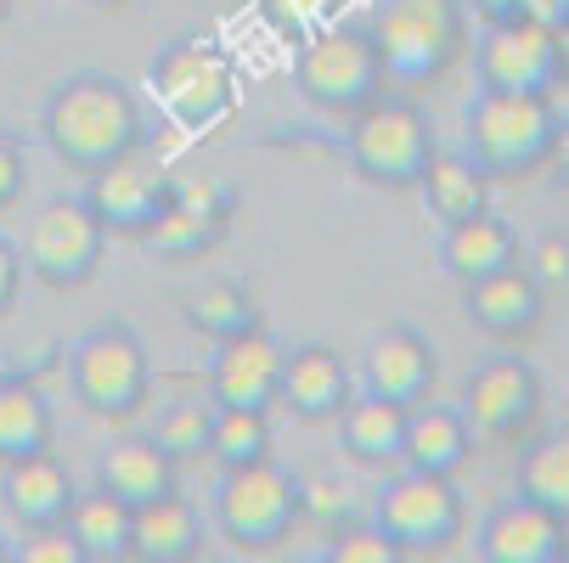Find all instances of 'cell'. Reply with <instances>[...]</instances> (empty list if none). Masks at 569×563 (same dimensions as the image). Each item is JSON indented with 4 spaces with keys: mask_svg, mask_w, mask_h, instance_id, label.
I'll return each mask as SVG.
<instances>
[{
    "mask_svg": "<svg viewBox=\"0 0 569 563\" xmlns=\"http://www.w3.org/2000/svg\"><path fill=\"white\" fill-rule=\"evenodd\" d=\"M40 135L62 170L97 175V170L119 164V158H141L147 113L124 79L86 68V73H68L51 86V97L40 108Z\"/></svg>",
    "mask_w": 569,
    "mask_h": 563,
    "instance_id": "1",
    "label": "cell"
},
{
    "mask_svg": "<svg viewBox=\"0 0 569 563\" xmlns=\"http://www.w3.org/2000/svg\"><path fill=\"white\" fill-rule=\"evenodd\" d=\"M367 29H372L383 79L400 91L435 86V79H446L451 62L468 51L462 0H378Z\"/></svg>",
    "mask_w": 569,
    "mask_h": 563,
    "instance_id": "2",
    "label": "cell"
},
{
    "mask_svg": "<svg viewBox=\"0 0 569 563\" xmlns=\"http://www.w3.org/2000/svg\"><path fill=\"white\" fill-rule=\"evenodd\" d=\"M558 97L552 91H473L468 102V158L491 181L541 175L558 135Z\"/></svg>",
    "mask_w": 569,
    "mask_h": 563,
    "instance_id": "3",
    "label": "cell"
},
{
    "mask_svg": "<svg viewBox=\"0 0 569 563\" xmlns=\"http://www.w3.org/2000/svg\"><path fill=\"white\" fill-rule=\"evenodd\" d=\"M68 389L73 406L102 423H130L152 400V355L130 321H102L68 344Z\"/></svg>",
    "mask_w": 569,
    "mask_h": 563,
    "instance_id": "4",
    "label": "cell"
},
{
    "mask_svg": "<svg viewBox=\"0 0 569 563\" xmlns=\"http://www.w3.org/2000/svg\"><path fill=\"white\" fill-rule=\"evenodd\" d=\"M383 62L367 23H328L299 40L293 51V91L328 119H350L383 97Z\"/></svg>",
    "mask_w": 569,
    "mask_h": 563,
    "instance_id": "5",
    "label": "cell"
},
{
    "mask_svg": "<svg viewBox=\"0 0 569 563\" xmlns=\"http://www.w3.org/2000/svg\"><path fill=\"white\" fill-rule=\"evenodd\" d=\"M345 124H350L345 130V164L367 187H389V192L418 187L423 164H429L435 147H440L429 113L412 97H395V91H383L378 102H367Z\"/></svg>",
    "mask_w": 569,
    "mask_h": 563,
    "instance_id": "6",
    "label": "cell"
},
{
    "mask_svg": "<svg viewBox=\"0 0 569 563\" xmlns=\"http://www.w3.org/2000/svg\"><path fill=\"white\" fill-rule=\"evenodd\" d=\"M209 524L237 552H271L299 524V473H288L277 456L226 468L209 496Z\"/></svg>",
    "mask_w": 569,
    "mask_h": 563,
    "instance_id": "7",
    "label": "cell"
},
{
    "mask_svg": "<svg viewBox=\"0 0 569 563\" xmlns=\"http://www.w3.org/2000/svg\"><path fill=\"white\" fill-rule=\"evenodd\" d=\"M372 524L395 541L400 557H440L468 535V507H462L457 479L395 468L372 496Z\"/></svg>",
    "mask_w": 569,
    "mask_h": 563,
    "instance_id": "8",
    "label": "cell"
},
{
    "mask_svg": "<svg viewBox=\"0 0 569 563\" xmlns=\"http://www.w3.org/2000/svg\"><path fill=\"white\" fill-rule=\"evenodd\" d=\"M147 86L176 124L187 130H209L214 119L231 113L237 102V62L226 46H214L209 34H176L170 46H158L147 62Z\"/></svg>",
    "mask_w": 569,
    "mask_h": 563,
    "instance_id": "9",
    "label": "cell"
},
{
    "mask_svg": "<svg viewBox=\"0 0 569 563\" xmlns=\"http://www.w3.org/2000/svg\"><path fill=\"white\" fill-rule=\"evenodd\" d=\"M23 271L51 288V293H73V288H86L97 271H102V254H108V231L102 220L91 214L86 192H62L51 203L34 209L29 231H23Z\"/></svg>",
    "mask_w": 569,
    "mask_h": 563,
    "instance_id": "10",
    "label": "cell"
},
{
    "mask_svg": "<svg viewBox=\"0 0 569 563\" xmlns=\"http://www.w3.org/2000/svg\"><path fill=\"white\" fill-rule=\"evenodd\" d=\"M462 418L473 429V440L485 445H525L541 423V406H547V394H541V378L525 355L513 350H497V355H485L468 366L462 378Z\"/></svg>",
    "mask_w": 569,
    "mask_h": 563,
    "instance_id": "11",
    "label": "cell"
},
{
    "mask_svg": "<svg viewBox=\"0 0 569 563\" xmlns=\"http://www.w3.org/2000/svg\"><path fill=\"white\" fill-rule=\"evenodd\" d=\"M473 79L479 91H552L558 97V40L547 23L508 18L485 23L473 46Z\"/></svg>",
    "mask_w": 569,
    "mask_h": 563,
    "instance_id": "12",
    "label": "cell"
},
{
    "mask_svg": "<svg viewBox=\"0 0 569 563\" xmlns=\"http://www.w3.org/2000/svg\"><path fill=\"white\" fill-rule=\"evenodd\" d=\"M282 366H288V344L260 321V328L214 344L209 400L214 406H237V412H271L282 400Z\"/></svg>",
    "mask_w": 569,
    "mask_h": 563,
    "instance_id": "13",
    "label": "cell"
},
{
    "mask_svg": "<svg viewBox=\"0 0 569 563\" xmlns=\"http://www.w3.org/2000/svg\"><path fill=\"white\" fill-rule=\"evenodd\" d=\"M440 383V355L435 344L406 328V321H389V328H378L361 350V389L378 394V400H395V406H418V400H429Z\"/></svg>",
    "mask_w": 569,
    "mask_h": 563,
    "instance_id": "14",
    "label": "cell"
},
{
    "mask_svg": "<svg viewBox=\"0 0 569 563\" xmlns=\"http://www.w3.org/2000/svg\"><path fill=\"white\" fill-rule=\"evenodd\" d=\"M462 315L473 321V328L485 339H497V344H525L536 328H541V315H547V288L519 265H502L491 277H473L462 282Z\"/></svg>",
    "mask_w": 569,
    "mask_h": 563,
    "instance_id": "15",
    "label": "cell"
},
{
    "mask_svg": "<svg viewBox=\"0 0 569 563\" xmlns=\"http://www.w3.org/2000/svg\"><path fill=\"white\" fill-rule=\"evenodd\" d=\"M79 485L57 451H34V456H18V462H0V507L7 519L29 535V530H51L68 519Z\"/></svg>",
    "mask_w": 569,
    "mask_h": 563,
    "instance_id": "16",
    "label": "cell"
},
{
    "mask_svg": "<svg viewBox=\"0 0 569 563\" xmlns=\"http://www.w3.org/2000/svg\"><path fill=\"white\" fill-rule=\"evenodd\" d=\"M473 552L485 563H558L563 519L513 491L508 502H497L491 513H485V524L473 530Z\"/></svg>",
    "mask_w": 569,
    "mask_h": 563,
    "instance_id": "17",
    "label": "cell"
},
{
    "mask_svg": "<svg viewBox=\"0 0 569 563\" xmlns=\"http://www.w3.org/2000/svg\"><path fill=\"white\" fill-rule=\"evenodd\" d=\"M164 198H170V175L136 164V158H119V164L86 175L91 214L102 220L108 237H130V243H141V231L152 225L158 209H164Z\"/></svg>",
    "mask_w": 569,
    "mask_h": 563,
    "instance_id": "18",
    "label": "cell"
},
{
    "mask_svg": "<svg viewBox=\"0 0 569 563\" xmlns=\"http://www.w3.org/2000/svg\"><path fill=\"white\" fill-rule=\"evenodd\" d=\"M350 366L333 344H299L288 350V366H282V400L299 423H339V412L350 406Z\"/></svg>",
    "mask_w": 569,
    "mask_h": 563,
    "instance_id": "19",
    "label": "cell"
},
{
    "mask_svg": "<svg viewBox=\"0 0 569 563\" xmlns=\"http://www.w3.org/2000/svg\"><path fill=\"white\" fill-rule=\"evenodd\" d=\"M435 260H440V271L462 288V282H473V277H491V271H502V265H519V260H525V243H519V231H513L502 214L479 209V214H468V220L440 225Z\"/></svg>",
    "mask_w": 569,
    "mask_h": 563,
    "instance_id": "20",
    "label": "cell"
},
{
    "mask_svg": "<svg viewBox=\"0 0 569 563\" xmlns=\"http://www.w3.org/2000/svg\"><path fill=\"white\" fill-rule=\"evenodd\" d=\"M203 541H209L203 507L181 491L141 502L130 519V557L136 563H192V557H203Z\"/></svg>",
    "mask_w": 569,
    "mask_h": 563,
    "instance_id": "21",
    "label": "cell"
},
{
    "mask_svg": "<svg viewBox=\"0 0 569 563\" xmlns=\"http://www.w3.org/2000/svg\"><path fill=\"white\" fill-rule=\"evenodd\" d=\"M97 485L113 491L119 502L141 507V502H158V496L181 491V462L158 445L152 434H119L97 456Z\"/></svg>",
    "mask_w": 569,
    "mask_h": 563,
    "instance_id": "22",
    "label": "cell"
},
{
    "mask_svg": "<svg viewBox=\"0 0 569 563\" xmlns=\"http://www.w3.org/2000/svg\"><path fill=\"white\" fill-rule=\"evenodd\" d=\"M473 429L462 418V406H435V394L406 406V434H400V468H423V473H446L457 479L473 462Z\"/></svg>",
    "mask_w": 569,
    "mask_h": 563,
    "instance_id": "23",
    "label": "cell"
},
{
    "mask_svg": "<svg viewBox=\"0 0 569 563\" xmlns=\"http://www.w3.org/2000/svg\"><path fill=\"white\" fill-rule=\"evenodd\" d=\"M57 440V412L40 389V378L23 372H0V462H18L34 451H51Z\"/></svg>",
    "mask_w": 569,
    "mask_h": 563,
    "instance_id": "24",
    "label": "cell"
},
{
    "mask_svg": "<svg viewBox=\"0 0 569 563\" xmlns=\"http://www.w3.org/2000/svg\"><path fill=\"white\" fill-rule=\"evenodd\" d=\"M418 192H423V203L440 225L491 209V175L468 158V147H435V158L418 175Z\"/></svg>",
    "mask_w": 569,
    "mask_h": 563,
    "instance_id": "25",
    "label": "cell"
},
{
    "mask_svg": "<svg viewBox=\"0 0 569 563\" xmlns=\"http://www.w3.org/2000/svg\"><path fill=\"white\" fill-rule=\"evenodd\" d=\"M400 434H406V406L378 394H350V406L339 412V445L361 468H400Z\"/></svg>",
    "mask_w": 569,
    "mask_h": 563,
    "instance_id": "26",
    "label": "cell"
},
{
    "mask_svg": "<svg viewBox=\"0 0 569 563\" xmlns=\"http://www.w3.org/2000/svg\"><path fill=\"white\" fill-rule=\"evenodd\" d=\"M181 315H187V328L214 350V344H226V339H237V333L260 328V299L242 288L237 277H209V282H198V288L181 299Z\"/></svg>",
    "mask_w": 569,
    "mask_h": 563,
    "instance_id": "27",
    "label": "cell"
},
{
    "mask_svg": "<svg viewBox=\"0 0 569 563\" xmlns=\"http://www.w3.org/2000/svg\"><path fill=\"white\" fill-rule=\"evenodd\" d=\"M130 519H136L130 502H119L113 491L91 485V491H79V496H73L62 530L79 541L86 563H119V557H130Z\"/></svg>",
    "mask_w": 569,
    "mask_h": 563,
    "instance_id": "28",
    "label": "cell"
},
{
    "mask_svg": "<svg viewBox=\"0 0 569 563\" xmlns=\"http://www.w3.org/2000/svg\"><path fill=\"white\" fill-rule=\"evenodd\" d=\"M519 496L541 502L547 513H569V423L530 434L519 451Z\"/></svg>",
    "mask_w": 569,
    "mask_h": 563,
    "instance_id": "29",
    "label": "cell"
},
{
    "mask_svg": "<svg viewBox=\"0 0 569 563\" xmlns=\"http://www.w3.org/2000/svg\"><path fill=\"white\" fill-rule=\"evenodd\" d=\"M226 243V225H214V220H203V214H192V209H181V203H170L164 198V209L152 214V225L141 231V249L147 254H158V260H203V254H214Z\"/></svg>",
    "mask_w": 569,
    "mask_h": 563,
    "instance_id": "30",
    "label": "cell"
},
{
    "mask_svg": "<svg viewBox=\"0 0 569 563\" xmlns=\"http://www.w3.org/2000/svg\"><path fill=\"white\" fill-rule=\"evenodd\" d=\"M220 473L271 456V412H237V406H214L209 423V451H203Z\"/></svg>",
    "mask_w": 569,
    "mask_h": 563,
    "instance_id": "31",
    "label": "cell"
},
{
    "mask_svg": "<svg viewBox=\"0 0 569 563\" xmlns=\"http://www.w3.org/2000/svg\"><path fill=\"white\" fill-rule=\"evenodd\" d=\"M209 423H214V400L209 394L203 400H170V406L152 418L147 434L164 445L176 462H198L209 451Z\"/></svg>",
    "mask_w": 569,
    "mask_h": 563,
    "instance_id": "32",
    "label": "cell"
},
{
    "mask_svg": "<svg viewBox=\"0 0 569 563\" xmlns=\"http://www.w3.org/2000/svg\"><path fill=\"white\" fill-rule=\"evenodd\" d=\"M299 519L333 530L350 519V479L339 468H316V473H299Z\"/></svg>",
    "mask_w": 569,
    "mask_h": 563,
    "instance_id": "33",
    "label": "cell"
},
{
    "mask_svg": "<svg viewBox=\"0 0 569 563\" xmlns=\"http://www.w3.org/2000/svg\"><path fill=\"white\" fill-rule=\"evenodd\" d=\"M321 563H400V552H395V541L367 519H345V524H333L328 530V546H321Z\"/></svg>",
    "mask_w": 569,
    "mask_h": 563,
    "instance_id": "34",
    "label": "cell"
},
{
    "mask_svg": "<svg viewBox=\"0 0 569 563\" xmlns=\"http://www.w3.org/2000/svg\"><path fill=\"white\" fill-rule=\"evenodd\" d=\"M170 203H181V209H192L214 225H231V214H237L231 187L214 181V175H170Z\"/></svg>",
    "mask_w": 569,
    "mask_h": 563,
    "instance_id": "35",
    "label": "cell"
},
{
    "mask_svg": "<svg viewBox=\"0 0 569 563\" xmlns=\"http://www.w3.org/2000/svg\"><path fill=\"white\" fill-rule=\"evenodd\" d=\"M12 563H86V552L62 524H51V530H29V541L12 546Z\"/></svg>",
    "mask_w": 569,
    "mask_h": 563,
    "instance_id": "36",
    "label": "cell"
},
{
    "mask_svg": "<svg viewBox=\"0 0 569 563\" xmlns=\"http://www.w3.org/2000/svg\"><path fill=\"white\" fill-rule=\"evenodd\" d=\"M23 187H29V152H23V135H18V130H0V214L23 203Z\"/></svg>",
    "mask_w": 569,
    "mask_h": 563,
    "instance_id": "37",
    "label": "cell"
},
{
    "mask_svg": "<svg viewBox=\"0 0 569 563\" xmlns=\"http://www.w3.org/2000/svg\"><path fill=\"white\" fill-rule=\"evenodd\" d=\"M525 271L541 288H563L569 282V237H541V243L525 254Z\"/></svg>",
    "mask_w": 569,
    "mask_h": 563,
    "instance_id": "38",
    "label": "cell"
},
{
    "mask_svg": "<svg viewBox=\"0 0 569 563\" xmlns=\"http://www.w3.org/2000/svg\"><path fill=\"white\" fill-rule=\"evenodd\" d=\"M23 249L12 243V237H0V321H7L12 310H18V299H23Z\"/></svg>",
    "mask_w": 569,
    "mask_h": 563,
    "instance_id": "39",
    "label": "cell"
},
{
    "mask_svg": "<svg viewBox=\"0 0 569 563\" xmlns=\"http://www.w3.org/2000/svg\"><path fill=\"white\" fill-rule=\"evenodd\" d=\"M547 175H552V187L569 192V113H558V135H552V152H547Z\"/></svg>",
    "mask_w": 569,
    "mask_h": 563,
    "instance_id": "40",
    "label": "cell"
},
{
    "mask_svg": "<svg viewBox=\"0 0 569 563\" xmlns=\"http://www.w3.org/2000/svg\"><path fill=\"white\" fill-rule=\"evenodd\" d=\"M462 12H468V23H508V18H519V0H462Z\"/></svg>",
    "mask_w": 569,
    "mask_h": 563,
    "instance_id": "41",
    "label": "cell"
},
{
    "mask_svg": "<svg viewBox=\"0 0 569 563\" xmlns=\"http://www.w3.org/2000/svg\"><path fill=\"white\" fill-rule=\"evenodd\" d=\"M519 18L558 29V23H569V0H519Z\"/></svg>",
    "mask_w": 569,
    "mask_h": 563,
    "instance_id": "42",
    "label": "cell"
},
{
    "mask_svg": "<svg viewBox=\"0 0 569 563\" xmlns=\"http://www.w3.org/2000/svg\"><path fill=\"white\" fill-rule=\"evenodd\" d=\"M552 40H558V91H569V23H558Z\"/></svg>",
    "mask_w": 569,
    "mask_h": 563,
    "instance_id": "43",
    "label": "cell"
},
{
    "mask_svg": "<svg viewBox=\"0 0 569 563\" xmlns=\"http://www.w3.org/2000/svg\"><path fill=\"white\" fill-rule=\"evenodd\" d=\"M558 563H569V513H563V552H558Z\"/></svg>",
    "mask_w": 569,
    "mask_h": 563,
    "instance_id": "44",
    "label": "cell"
},
{
    "mask_svg": "<svg viewBox=\"0 0 569 563\" xmlns=\"http://www.w3.org/2000/svg\"><path fill=\"white\" fill-rule=\"evenodd\" d=\"M0 563H12V541L7 535H0Z\"/></svg>",
    "mask_w": 569,
    "mask_h": 563,
    "instance_id": "45",
    "label": "cell"
},
{
    "mask_svg": "<svg viewBox=\"0 0 569 563\" xmlns=\"http://www.w3.org/2000/svg\"><path fill=\"white\" fill-rule=\"evenodd\" d=\"M91 7H130V0H91Z\"/></svg>",
    "mask_w": 569,
    "mask_h": 563,
    "instance_id": "46",
    "label": "cell"
},
{
    "mask_svg": "<svg viewBox=\"0 0 569 563\" xmlns=\"http://www.w3.org/2000/svg\"><path fill=\"white\" fill-rule=\"evenodd\" d=\"M7 12H12V0H0V23H7Z\"/></svg>",
    "mask_w": 569,
    "mask_h": 563,
    "instance_id": "47",
    "label": "cell"
}]
</instances>
